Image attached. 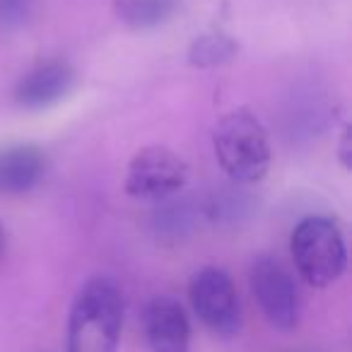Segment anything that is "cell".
Here are the masks:
<instances>
[{"label": "cell", "mask_w": 352, "mask_h": 352, "mask_svg": "<svg viewBox=\"0 0 352 352\" xmlns=\"http://www.w3.org/2000/svg\"><path fill=\"white\" fill-rule=\"evenodd\" d=\"M123 326L121 289L109 278L80 287L68 318V352H116Z\"/></svg>", "instance_id": "cell-1"}, {"label": "cell", "mask_w": 352, "mask_h": 352, "mask_svg": "<svg viewBox=\"0 0 352 352\" xmlns=\"http://www.w3.org/2000/svg\"><path fill=\"white\" fill-rule=\"evenodd\" d=\"M217 164L239 186H254L270 169V140L263 123L246 109L227 113L212 131Z\"/></svg>", "instance_id": "cell-2"}, {"label": "cell", "mask_w": 352, "mask_h": 352, "mask_svg": "<svg viewBox=\"0 0 352 352\" xmlns=\"http://www.w3.org/2000/svg\"><path fill=\"white\" fill-rule=\"evenodd\" d=\"M297 273L311 287H328L342 275L347 265V251L342 232L331 217H304L289 239Z\"/></svg>", "instance_id": "cell-3"}, {"label": "cell", "mask_w": 352, "mask_h": 352, "mask_svg": "<svg viewBox=\"0 0 352 352\" xmlns=\"http://www.w3.org/2000/svg\"><path fill=\"white\" fill-rule=\"evenodd\" d=\"M188 182V164L171 147H142L126 169L123 188L138 201H166L184 191Z\"/></svg>", "instance_id": "cell-4"}, {"label": "cell", "mask_w": 352, "mask_h": 352, "mask_svg": "<svg viewBox=\"0 0 352 352\" xmlns=\"http://www.w3.org/2000/svg\"><path fill=\"white\" fill-rule=\"evenodd\" d=\"M188 297L196 316L215 336L232 338L241 328V304L232 278L222 268L208 265L191 278Z\"/></svg>", "instance_id": "cell-5"}, {"label": "cell", "mask_w": 352, "mask_h": 352, "mask_svg": "<svg viewBox=\"0 0 352 352\" xmlns=\"http://www.w3.org/2000/svg\"><path fill=\"white\" fill-rule=\"evenodd\" d=\"M251 289L270 326L278 331H292L299 323L297 283L278 258L261 256L251 265Z\"/></svg>", "instance_id": "cell-6"}, {"label": "cell", "mask_w": 352, "mask_h": 352, "mask_svg": "<svg viewBox=\"0 0 352 352\" xmlns=\"http://www.w3.org/2000/svg\"><path fill=\"white\" fill-rule=\"evenodd\" d=\"M78 85V73L68 60H44L15 85V102L27 111H44L63 102Z\"/></svg>", "instance_id": "cell-7"}, {"label": "cell", "mask_w": 352, "mask_h": 352, "mask_svg": "<svg viewBox=\"0 0 352 352\" xmlns=\"http://www.w3.org/2000/svg\"><path fill=\"white\" fill-rule=\"evenodd\" d=\"M145 336L152 352H188L191 326L184 307L171 297H155L145 309Z\"/></svg>", "instance_id": "cell-8"}, {"label": "cell", "mask_w": 352, "mask_h": 352, "mask_svg": "<svg viewBox=\"0 0 352 352\" xmlns=\"http://www.w3.org/2000/svg\"><path fill=\"white\" fill-rule=\"evenodd\" d=\"M46 157L34 142H12L0 147V193L25 196L44 179Z\"/></svg>", "instance_id": "cell-9"}, {"label": "cell", "mask_w": 352, "mask_h": 352, "mask_svg": "<svg viewBox=\"0 0 352 352\" xmlns=\"http://www.w3.org/2000/svg\"><path fill=\"white\" fill-rule=\"evenodd\" d=\"M182 0H113L118 22L133 32H147L162 27L176 15Z\"/></svg>", "instance_id": "cell-10"}, {"label": "cell", "mask_w": 352, "mask_h": 352, "mask_svg": "<svg viewBox=\"0 0 352 352\" xmlns=\"http://www.w3.org/2000/svg\"><path fill=\"white\" fill-rule=\"evenodd\" d=\"M236 56V41L230 39L222 32H210V34H201L193 39L191 49H188V63L196 68H212V65H222Z\"/></svg>", "instance_id": "cell-11"}, {"label": "cell", "mask_w": 352, "mask_h": 352, "mask_svg": "<svg viewBox=\"0 0 352 352\" xmlns=\"http://www.w3.org/2000/svg\"><path fill=\"white\" fill-rule=\"evenodd\" d=\"M34 12V0H0V30H20Z\"/></svg>", "instance_id": "cell-12"}, {"label": "cell", "mask_w": 352, "mask_h": 352, "mask_svg": "<svg viewBox=\"0 0 352 352\" xmlns=\"http://www.w3.org/2000/svg\"><path fill=\"white\" fill-rule=\"evenodd\" d=\"M340 162H342V166H345V169H350V131H345V135H342Z\"/></svg>", "instance_id": "cell-13"}, {"label": "cell", "mask_w": 352, "mask_h": 352, "mask_svg": "<svg viewBox=\"0 0 352 352\" xmlns=\"http://www.w3.org/2000/svg\"><path fill=\"white\" fill-rule=\"evenodd\" d=\"M6 249V234H3V227H0V254Z\"/></svg>", "instance_id": "cell-14"}]
</instances>
